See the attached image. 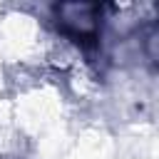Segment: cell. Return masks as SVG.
<instances>
[{
    "label": "cell",
    "instance_id": "6da1fadb",
    "mask_svg": "<svg viewBox=\"0 0 159 159\" xmlns=\"http://www.w3.org/2000/svg\"><path fill=\"white\" fill-rule=\"evenodd\" d=\"M57 22L62 32L75 37L77 42H89L97 40L99 32V5H57Z\"/></svg>",
    "mask_w": 159,
    "mask_h": 159
}]
</instances>
